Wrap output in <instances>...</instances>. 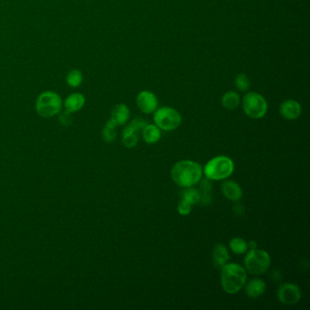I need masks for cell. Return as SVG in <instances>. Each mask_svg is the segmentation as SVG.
I'll return each mask as SVG.
<instances>
[{"instance_id": "6da1fadb", "label": "cell", "mask_w": 310, "mask_h": 310, "mask_svg": "<svg viewBox=\"0 0 310 310\" xmlns=\"http://www.w3.org/2000/svg\"><path fill=\"white\" fill-rule=\"evenodd\" d=\"M203 168L198 162L192 160H180L171 169V178L181 188H190L201 181Z\"/></svg>"}, {"instance_id": "7a4b0ae2", "label": "cell", "mask_w": 310, "mask_h": 310, "mask_svg": "<svg viewBox=\"0 0 310 310\" xmlns=\"http://www.w3.org/2000/svg\"><path fill=\"white\" fill-rule=\"evenodd\" d=\"M222 289L227 294H236L247 283V271L237 263H227L221 268Z\"/></svg>"}, {"instance_id": "3957f363", "label": "cell", "mask_w": 310, "mask_h": 310, "mask_svg": "<svg viewBox=\"0 0 310 310\" xmlns=\"http://www.w3.org/2000/svg\"><path fill=\"white\" fill-rule=\"evenodd\" d=\"M235 165L231 158L226 156H217L206 164L203 172L207 179L210 180H223L231 176Z\"/></svg>"}, {"instance_id": "277c9868", "label": "cell", "mask_w": 310, "mask_h": 310, "mask_svg": "<svg viewBox=\"0 0 310 310\" xmlns=\"http://www.w3.org/2000/svg\"><path fill=\"white\" fill-rule=\"evenodd\" d=\"M246 271L253 276H260L267 272L271 265V257L266 250L250 249L244 259Z\"/></svg>"}, {"instance_id": "5b68a950", "label": "cell", "mask_w": 310, "mask_h": 310, "mask_svg": "<svg viewBox=\"0 0 310 310\" xmlns=\"http://www.w3.org/2000/svg\"><path fill=\"white\" fill-rule=\"evenodd\" d=\"M154 123L160 130L173 131L182 123V116L178 110L170 106H162L154 112Z\"/></svg>"}, {"instance_id": "8992f818", "label": "cell", "mask_w": 310, "mask_h": 310, "mask_svg": "<svg viewBox=\"0 0 310 310\" xmlns=\"http://www.w3.org/2000/svg\"><path fill=\"white\" fill-rule=\"evenodd\" d=\"M62 107L60 97L53 92L46 91L38 96L36 102V110L43 117H52L58 115Z\"/></svg>"}, {"instance_id": "52a82bcc", "label": "cell", "mask_w": 310, "mask_h": 310, "mask_svg": "<svg viewBox=\"0 0 310 310\" xmlns=\"http://www.w3.org/2000/svg\"><path fill=\"white\" fill-rule=\"evenodd\" d=\"M242 107L245 114L253 119H259L268 112V102L257 92H249L242 100Z\"/></svg>"}, {"instance_id": "ba28073f", "label": "cell", "mask_w": 310, "mask_h": 310, "mask_svg": "<svg viewBox=\"0 0 310 310\" xmlns=\"http://www.w3.org/2000/svg\"><path fill=\"white\" fill-rule=\"evenodd\" d=\"M147 122L141 117H137L127 125L122 132V143L127 148L136 147L139 140V132L142 131Z\"/></svg>"}, {"instance_id": "9c48e42d", "label": "cell", "mask_w": 310, "mask_h": 310, "mask_svg": "<svg viewBox=\"0 0 310 310\" xmlns=\"http://www.w3.org/2000/svg\"><path fill=\"white\" fill-rule=\"evenodd\" d=\"M301 297V289L298 285L293 283H285L278 289V300L283 305H296L300 302Z\"/></svg>"}, {"instance_id": "30bf717a", "label": "cell", "mask_w": 310, "mask_h": 310, "mask_svg": "<svg viewBox=\"0 0 310 310\" xmlns=\"http://www.w3.org/2000/svg\"><path fill=\"white\" fill-rule=\"evenodd\" d=\"M137 105L143 113L152 114L158 108V98L151 91L143 90L137 95Z\"/></svg>"}, {"instance_id": "8fae6325", "label": "cell", "mask_w": 310, "mask_h": 310, "mask_svg": "<svg viewBox=\"0 0 310 310\" xmlns=\"http://www.w3.org/2000/svg\"><path fill=\"white\" fill-rule=\"evenodd\" d=\"M302 112L301 105L298 101L293 100H286L279 106V113L288 120H295L300 117Z\"/></svg>"}, {"instance_id": "7c38bea8", "label": "cell", "mask_w": 310, "mask_h": 310, "mask_svg": "<svg viewBox=\"0 0 310 310\" xmlns=\"http://www.w3.org/2000/svg\"><path fill=\"white\" fill-rule=\"evenodd\" d=\"M221 191L227 200L234 202L239 201L243 197L241 187L232 180L224 181L221 185Z\"/></svg>"}, {"instance_id": "4fadbf2b", "label": "cell", "mask_w": 310, "mask_h": 310, "mask_svg": "<svg viewBox=\"0 0 310 310\" xmlns=\"http://www.w3.org/2000/svg\"><path fill=\"white\" fill-rule=\"evenodd\" d=\"M230 259L228 250L224 245L216 244L212 251V261L215 268H222Z\"/></svg>"}, {"instance_id": "5bb4252c", "label": "cell", "mask_w": 310, "mask_h": 310, "mask_svg": "<svg viewBox=\"0 0 310 310\" xmlns=\"http://www.w3.org/2000/svg\"><path fill=\"white\" fill-rule=\"evenodd\" d=\"M129 116H130V110L128 106L125 104H118L114 107V109L112 111L110 120L116 126H123L128 121Z\"/></svg>"}, {"instance_id": "9a60e30c", "label": "cell", "mask_w": 310, "mask_h": 310, "mask_svg": "<svg viewBox=\"0 0 310 310\" xmlns=\"http://www.w3.org/2000/svg\"><path fill=\"white\" fill-rule=\"evenodd\" d=\"M246 294L249 299H258L261 297L267 289V285L262 279H251L246 285Z\"/></svg>"}, {"instance_id": "2e32d148", "label": "cell", "mask_w": 310, "mask_h": 310, "mask_svg": "<svg viewBox=\"0 0 310 310\" xmlns=\"http://www.w3.org/2000/svg\"><path fill=\"white\" fill-rule=\"evenodd\" d=\"M141 132H142L143 139L147 144L153 145L160 140L161 131L155 124L147 123V125L144 126Z\"/></svg>"}, {"instance_id": "e0dca14e", "label": "cell", "mask_w": 310, "mask_h": 310, "mask_svg": "<svg viewBox=\"0 0 310 310\" xmlns=\"http://www.w3.org/2000/svg\"><path fill=\"white\" fill-rule=\"evenodd\" d=\"M84 96L79 93H74L69 96V98L65 101V107L66 111L69 113H74L80 110L85 105Z\"/></svg>"}, {"instance_id": "ac0fdd59", "label": "cell", "mask_w": 310, "mask_h": 310, "mask_svg": "<svg viewBox=\"0 0 310 310\" xmlns=\"http://www.w3.org/2000/svg\"><path fill=\"white\" fill-rule=\"evenodd\" d=\"M221 103H222L223 107H225L227 110H234L241 103V100L237 92L227 91L222 97Z\"/></svg>"}, {"instance_id": "d6986e66", "label": "cell", "mask_w": 310, "mask_h": 310, "mask_svg": "<svg viewBox=\"0 0 310 310\" xmlns=\"http://www.w3.org/2000/svg\"><path fill=\"white\" fill-rule=\"evenodd\" d=\"M229 247L232 252L237 255H242L247 252V243L241 237H234L229 241Z\"/></svg>"}, {"instance_id": "ffe728a7", "label": "cell", "mask_w": 310, "mask_h": 310, "mask_svg": "<svg viewBox=\"0 0 310 310\" xmlns=\"http://www.w3.org/2000/svg\"><path fill=\"white\" fill-rule=\"evenodd\" d=\"M102 137L106 143H112L116 137V126L109 119L102 131Z\"/></svg>"}, {"instance_id": "44dd1931", "label": "cell", "mask_w": 310, "mask_h": 310, "mask_svg": "<svg viewBox=\"0 0 310 310\" xmlns=\"http://www.w3.org/2000/svg\"><path fill=\"white\" fill-rule=\"evenodd\" d=\"M200 198H201V195H200V191L193 189L192 187L187 188V190H185L182 195V199L188 201L192 206L199 204L200 202Z\"/></svg>"}, {"instance_id": "7402d4cb", "label": "cell", "mask_w": 310, "mask_h": 310, "mask_svg": "<svg viewBox=\"0 0 310 310\" xmlns=\"http://www.w3.org/2000/svg\"><path fill=\"white\" fill-rule=\"evenodd\" d=\"M250 79L245 74H238L235 79V86L237 90L246 92L250 88Z\"/></svg>"}, {"instance_id": "603a6c76", "label": "cell", "mask_w": 310, "mask_h": 310, "mask_svg": "<svg viewBox=\"0 0 310 310\" xmlns=\"http://www.w3.org/2000/svg\"><path fill=\"white\" fill-rule=\"evenodd\" d=\"M82 74L78 69H73L67 76V83L71 88H77L82 83Z\"/></svg>"}, {"instance_id": "cb8c5ba5", "label": "cell", "mask_w": 310, "mask_h": 310, "mask_svg": "<svg viewBox=\"0 0 310 310\" xmlns=\"http://www.w3.org/2000/svg\"><path fill=\"white\" fill-rule=\"evenodd\" d=\"M191 211H192V205L190 203L183 199L179 201V205H178V212L180 215H190Z\"/></svg>"}, {"instance_id": "d4e9b609", "label": "cell", "mask_w": 310, "mask_h": 310, "mask_svg": "<svg viewBox=\"0 0 310 310\" xmlns=\"http://www.w3.org/2000/svg\"><path fill=\"white\" fill-rule=\"evenodd\" d=\"M59 121L63 126H69L72 124V116L71 113H69L68 111H65L59 116Z\"/></svg>"}, {"instance_id": "484cf974", "label": "cell", "mask_w": 310, "mask_h": 310, "mask_svg": "<svg viewBox=\"0 0 310 310\" xmlns=\"http://www.w3.org/2000/svg\"><path fill=\"white\" fill-rule=\"evenodd\" d=\"M247 247H248L249 249H255V248H258V245H257L256 241L252 240V241L247 243Z\"/></svg>"}]
</instances>
